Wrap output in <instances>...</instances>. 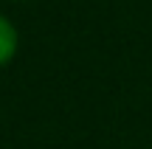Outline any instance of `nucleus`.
I'll use <instances>...</instances> for the list:
<instances>
[{
    "label": "nucleus",
    "mask_w": 152,
    "mask_h": 149,
    "mask_svg": "<svg viewBox=\"0 0 152 149\" xmlns=\"http://www.w3.org/2000/svg\"><path fill=\"white\" fill-rule=\"evenodd\" d=\"M17 48H20V34L9 17L0 14V68H6L17 56Z\"/></svg>",
    "instance_id": "f257e3e1"
}]
</instances>
